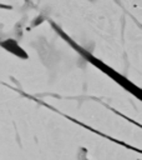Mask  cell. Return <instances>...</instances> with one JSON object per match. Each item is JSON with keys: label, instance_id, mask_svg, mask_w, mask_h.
<instances>
[{"label": "cell", "instance_id": "cell-2", "mask_svg": "<svg viewBox=\"0 0 142 160\" xmlns=\"http://www.w3.org/2000/svg\"><path fill=\"white\" fill-rule=\"evenodd\" d=\"M0 46H1L4 50L11 52L12 55H15V56H17V58H20V59H27V58H29L27 52H26V51L17 44V41L14 40V39H6V40L0 41Z\"/></svg>", "mask_w": 142, "mask_h": 160}, {"label": "cell", "instance_id": "cell-1", "mask_svg": "<svg viewBox=\"0 0 142 160\" xmlns=\"http://www.w3.org/2000/svg\"><path fill=\"white\" fill-rule=\"evenodd\" d=\"M72 44V42H71ZM73 45V44H72ZM75 46V49H77V51H80L85 58H86V60L87 61H90L91 64H93L95 66H97L102 72H105V74H107L108 76H111L115 81H117L120 85H122L123 88H126V90H130V91H132L135 95H136V92H140V89L137 88V86H135L131 81H128L126 78H123V76H121L120 74H117L115 70H112L111 68H108L107 65H105L101 60H98L97 58H95V56H92V55H90V54H87V52H83L82 51V49H80L77 45H73Z\"/></svg>", "mask_w": 142, "mask_h": 160}]
</instances>
